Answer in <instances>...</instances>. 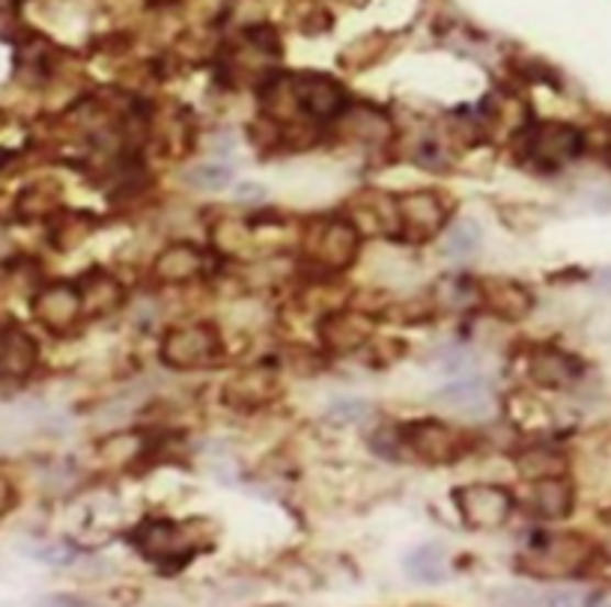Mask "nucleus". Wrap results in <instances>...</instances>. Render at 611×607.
Here are the masks:
<instances>
[{"mask_svg":"<svg viewBox=\"0 0 611 607\" xmlns=\"http://www.w3.org/2000/svg\"><path fill=\"white\" fill-rule=\"evenodd\" d=\"M40 361V342L27 330L10 322L3 328V379H27Z\"/></svg>","mask_w":611,"mask_h":607,"instance_id":"6ab92c4d","label":"nucleus"},{"mask_svg":"<svg viewBox=\"0 0 611 607\" xmlns=\"http://www.w3.org/2000/svg\"><path fill=\"white\" fill-rule=\"evenodd\" d=\"M435 402L459 414H487L492 405V387L487 379H463L435 393Z\"/></svg>","mask_w":611,"mask_h":607,"instance_id":"412c9836","label":"nucleus"},{"mask_svg":"<svg viewBox=\"0 0 611 607\" xmlns=\"http://www.w3.org/2000/svg\"><path fill=\"white\" fill-rule=\"evenodd\" d=\"M406 575L418 584H442L447 577V554L442 546H421L406 557Z\"/></svg>","mask_w":611,"mask_h":607,"instance_id":"b1692460","label":"nucleus"},{"mask_svg":"<svg viewBox=\"0 0 611 607\" xmlns=\"http://www.w3.org/2000/svg\"><path fill=\"white\" fill-rule=\"evenodd\" d=\"M362 250V227L346 217H320L304 233V257L325 274L346 271Z\"/></svg>","mask_w":611,"mask_h":607,"instance_id":"7ed1b4c3","label":"nucleus"},{"mask_svg":"<svg viewBox=\"0 0 611 607\" xmlns=\"http://www.w3.org/2000/svg\"><path fill=\"white\" fill-rule=\"evenodd\" d=\"M96 217L81 209H60L48 217V245L60 254H69L78 245H84L87 238L93 236Z\"/></svg>","mask_w":611,"mask_h":607,"instance_id":"aec40b11","label":"nucleus"},{"mask_svg":"<svg viewBox=\"0 0 611 607\" xmlns=\"http://www.w3.org/2000/svg\"><path fill=\"white\" fill-rule=\"evenodd\" d=\"M280 384L275 372L269 370H245L233 375L224 384V402L236 412H257L271 400H278Z\"/></svg>","mask_w":611,"mask_h":607,"instance_id":"2eb2a0df","label":"nucleus"},{"mask_svg":"<svg viewBox=\"0 0 611 607\" xmlns=\"http://www.w3.org/2000/svg\"><path fill=\"white\" fill-rule=\"evenodd\" d=\"M597 560V546L579 533L537 536V542L522 557V569L540 581L581 575Z\"/></svg>","mask_w":611,"mask_h":607,"instance_id":"f257e3e1","label":"nucleus"},{"mask_svg":"<svg viewBox=\"0 0 611 607\" xmlns=\"http://www.w3.org/2000/svg\"><path fill=\"white\" fill-rule=\"evenodd\" d=\"M132 542L137 546V551L156 563V566L167 569V563L174 566H186L191 557L198 554L195 539L186 533V527L170 521V518H149L144 525L137 527L132 533Z\"/></svg>","mask_w":611,"mask_h":607,"instance_id":"6e6552de","label":"nucleus"},{"mask_svg":"<svg viewBox=\"0 0 611 607\" xmlns=\"http://www.w3.org/2000/svg\"><path fill=\"white\" fill-rule=\"evenodd\" d=\"M203 271H207V254L191 241L167 245L153 262V274L162 283H188V280H198Z\"/></svg>","mask_w":611,"mask_h":607,"instance_id":"f3484780","label":"nucleus"},{"mask_svg":"<svg viewBox=\"0 0 611 607\" xmlns=\"http://www.w3.org/2000/svg\"><path fill=\"white\" fill-rule=\"evenodd\" d=\"M451 501H454L463 525L471 530H496L508 521L513 515V506H516L510 488L492 483L459 485L451 492Z\"/></svg>","mask_w":611,"mask_h":607,"instance_id":"423d86ee","label":"nucleus"},{"mask_svg":"<svg viewBox=\"0 0 611 607\" xmlns=\"http://www.w3.org/2000/svg\"><path fill=\"white\" fill-rule=\"evenodd\" d=\"M54 605H90V598H78V596H54Z\"/></svg>","mask_w":611,"mask_h":607,"instance_id":"7c9ffc66","label":"nucleus"},{"mask_svg":"<svg viewBox=\"0 0 611 607\" xmlns=\"http://www.w3.org/2000/svg\"><path fill=\"white\" fill-rule=\"evenodd\" d=\"M597 153L602 155V161H606V165H611V120H606V123H602Z\"/></svg>","mask_w":611,"mask_h":607,"instance_id":"c85d7f7f","label":"nucleus"},{"mask_svg":"<svg viewBox=\"0 0 611 607\" xmlns=\"http://www.w3.org/2000/svg\"><path fill=\"white\" fill-rule=\"evenodd\" d=\"M480 304L501 322L529 319L534 310V292L513 278H480Z\"/></svg>","mask_w":611,"mask_h":607,"instance_id":"ddd939ff","label":"nucleus"},{"mask_svg":"<svg viewBox=\"0 0 611 607\" xmlns=\"http://www.w3.org/2000/svg\"><path fill=\"white\" fill-rule=\"evenodd\" d=\"M158 355H162V363L167 370H207L221 361L224 340L212 322H191V325H177V328L165 330Z\"/></svg>","mask_w":611,"mask_h":607,"instance_id":"20e7f679","label":"nucleus"},{"mask_svg":"<svg viewBox=\"0 0 611 607\" xmlns=\"http://www.w3.org/2000/svg\"><path fill=\"white\" fill-rule=\"evenodd\" d=\"M397 435H400V447L406 453L418 459V462L433 464V468L459 462L468 450L466 438H463L459 429L442 420H433V417L403 423V426H397Z\"/></svg>","mask_w":611,"mask_h":607,"instance_id":"39448f33","label":"nucleus"},{"mask_svg":"<svg viewBox=\"0 0 611 607\" xmlns=\"http://www.w3.org/2000/svg\"><path fill=\"white\" fill-rule=\"evenodd\" d=\"M60 200H63V188L60 182L54 179H40V182H31L27 188H21L19 196H15V215L21 221H48L54 212H60Z\"/></svg>","mask_w":611,"mask_h":607,"instance_id":"4be33fe9","label":"nucleus"},{"mask_svg":"<svg viewBox=\"0 0 611 607\" xmlns=\"http://www.w3.org/2000/svg\"><path fill=\"white\" fill-rule=\"evenodd\" d=\"M376 319L364 310H332L316 322L322 349L332 355H355L374 340Z\"/></svg>","mask_w":611,"mask_h":607,"instance_id":"9d476101","label":"nucleus"},{"mask_svg":"<svg viewBox=\"0 0 611 607\" xmlns=\"http://www.w3.org/2000/svg\"><path fill=\"white\" fill-rule=\"evenodd\" d=\"M374 412V405L370 402H364V400H337L329 408V420L332 423H337V426H349V423H358V420H364L367 414Z\"/></svg>","mask_w":611,"mask_h":607,"instance_id":"cd10ccee","label":"nucleus"},{"mask_svg":"<svg viewBox=\"0 0 611 607\" xmlns=\"http://www.w3.org/2000/svg\"><path fill=\"white\" fill-rule=\"evenodd\" d=\"M529 379L543 391H567L585 375V363L558 346H537L529 351Z\"/></svg>","mask_w":611,"mask_h":607,"instance_id":"f8f14e48","label":"nucleus"},{"mask_svg":"<svg viewBox=\"0 0 611 607\" xmlns=\"http://www.w3.org/2000/svg\"><path fill=\"white\" fill-rule=\"evenodd\" d=\"M341 3H346V7H364L367 0H341Z\"/></svg>","mask_w":611,"mask_h":607,"instance_id":"2f4dec72","label":"nucleus"},{"mask_svg":"<svg viewBox=\"0 0 611 607\" xmlns=\"http://www.w3.org/2000/svg\"><path fill=\"white\" fill-rule=\"evenodd\" d=\"M573 506H576V485L567 480V474L546 476L534 483L531 492V509L537 513L543 521H564L570 518Z\"/></svg>","mask_w":611,"mask_h":607,"instance_id":"a211bd4d","label":"nucleus"},{"mask_svg":"<svg viewBox=\"0 0 611 607\" xmlns=\"http://www.w3.org/2000/svg\"><path fill=\"white\" fill-rule=\"evenodd\" d=\"M165 3H174V0H165Z\"/></svg>","mask_w":611,"mask_h":607,"instance_id":"473e14b6","label":"nucleus"},{"mask_svg":"<svg viewBox=\"0 0 611 607\" xmlns=\"http://www.w3.org/2000/svg\"><path fill=\"white\" fill-rule=\"evenodd\" d=\"M233 182V173L221 165H200L188 173V186L198 191H224Z\"/></svg>","mask_w":611,"mask_h":607,"instance_id":"bb28decb","label":"nucleus"},{"mask_svg":"<svg viewBox=\"0 0 611 607\" xmlns=\"http://www.w3.org/2000/svg\"><path fill=\"white\" fill-rule=\"evenodd\" d=\"M519 134H522L519 155L529 165H537L543 170H558V167L570 165L588 149V134L581 132L579 125L560 123V120L525 123V128Z\"/></svg>","mask_w":611,"mask_h":607,"instance_id":"f03ea898","label":"nucleus"},{"mask_svg":"<svg viewBox=\"0 0 611 607\" xmlns=\"http://www.w3.org/2000/svg\"><path fill=\"white\" fill-rule=\"evenodd\" d=\"M385 42H388L385 33H370V36L355 40L353 45H346L341 52V66L343 69H349V72H362L367 66H374V63H379V57H382Z\"/></svg>","mask_w":611,"mask_h":607,"instance_id":"393cba45","label":"nucleus"},{"mask_svg":"<svg viewBox=\"0 0 611 607\" xmlns=\"http://www.w3.org/2000/svg\"><path fill=\"white\" fill-rule=\"evenodd\" d=\"M78 286H81L84 295V319H104L111 316L114 310L123 307L125 301V289L123 283L108 274L102 268H93L78 278Z\"/></svg>","mask_w":611,"mask_h":607,"instance_id":"dca6fc26","label":"nucleus"},{"mask_svg":"<svg viewBox=\"0 0 611 607\" xmlns=\"http://www.w3.org/2000/svg\"><path fill=\"white\" fill-rule=\"evenodd\" d=\"M516 464L522 476H529L531 483H537V480H546V476H560L567 474V456L549 447V443H537V447H525L522 453L516 456Z\"/></svg>","mask_w":611,"mask_h":607,"instance_id":"5701e85b","label":"nucleus"},{"mask_svg":"<svg viewBox=\"0 0 611 607\" xmlns=\"http://www.w3.org/2000/svg\"><path fill=\"white\" fill-rule=\"evenodd\" d=\"M480 241H484V233H480V224L471 217H463L447 229V254L454 259H466L477 254Z\"/></svg>","mask_w":611,"mask_h":607,"instance_id":"a878e982","label":"nucleus"},{"mask_svg":"<svg viewBox=\"0 0 611 607\" xmlns=\"http://www.w3.org/2000/svg\"><path fill=\"white\" fill-rule=\"evenodd\" d=\"M33 319L54 334H63L84 319V295L78 280H52L31 301Z\"/></svg>","mask_w":611,"mask_h":607,"instance_id":"1a4fd4ad","label":"nucleus"},{"mask_svg":"<svg viewBox=\"0 0 611 607\" xmlns=\"http://www.w3.org/2000/svg\"><path fill=\"white\" fill-rule=\"evenodd\" d=\"M397 212H400V229L409 241H426L438 236L451 224L454 203L435 188H418L409 194H397Z\"/></svg>","mask_w":611,"mask_h":607,"instance_id":"0eeeda50","label":"nucleus"},{"mask_svg":"<svg viewBox=\"0 0 611 607\" xmlns=\"http://www.w3.org/2000/svg\"><path fill=\"white\" fill-rule=\"evenodd\" d=\"M334 132L343 134L346 140L364 146H385L395 140V123L382 108L376 104H349L337 120H334Z\"/></svg>","mask_w":611,"mask_h":607,"instance_id":"4468645a","label":"nucleus"},{"mask_svg":"<svg viewBox=\"0 0 611 607\" xmlns=\"http://www.w3.org/2000/svg\"><path fill=\"white\" fill-rule=\"evenodd\" d=\"M296 93H299L301 111L313 123H334L349 108L346 87L325 72L296 75Z\"/></svg>","mask_w":611,"mask_h":607,"instance_id":"9b49d317","label":"nucleus"},{"mask_svg":"<svg viewBox=\"0 0 611 607\" xmlns=\"http://www.w3.org/2000/svg\"><path fill=\"white\" fill-rule=\"evenodd\" d=\"M593 280H597V286L606 289V292H611V268H600V271L593 274Z\"/></svg>","mask_w":611,"mask_h":607,"instance_id":"c756f323","label":"nucleus"}]
</instances>
